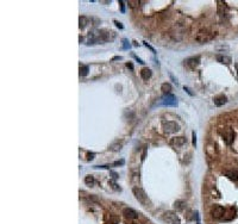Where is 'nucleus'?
I'll return each mask as SVG.
<instances>
[{
  "instance_id": "7c9ffc66",
  "label": "nucleus",
  "mask_w": 238,
  "mask_h": 224,
  "mask_svg": "<svg viewBox=\"0 0 238 224\" xmlns=\"http://www.w3.org/2000/svg\"><path fill=\"white\" fill-rule=\"evenodd\" d=\"M124 160H120V161H116V162L113 163L114 166H122V165H124Z\"/></svg>"
},
{
  "instance_id": "473e14b6",
  "label": "nucleus",
  "mask_w": 238,
  "mask_h": 224,
  "mask_svg": "<svg viewBox=\"0 0 238 224\" xmlns=\"http://www.w3.org/2000/svg\"><path fill=\"white\" fill-rule=\"evenodd\" d=\"M111 174L113 175V179H118V176H119V175H118V174H117V173H114V172H112V171H111Z\"/></svg>"
},
{
  "instance_id": "c9c22d12",
  "label": "nucleus",
  "mask_w": 238,
  "mask_h": 224,
  "mask_svg": "<svg viewBox=\"0 0 238 224\" xmlns=\"http://www.w3.org/2000/svg\"><path fill=\"white\" fill-rule=\"evenodd\" d=\"M235 67H236V69H237V79H238V63L235 64Z\"/></svg>"
},
{
  "instance_id": "393cba45",
  "label": "nucleus",
  "mask_w": 238,
  "mask_h": 224,
  "mask_svg": "<svg viewBox=\"0 0 238 224\" xmlns=\"http://www.w3.org/2000/svg\"><path fill=\"white\" fill-rule=\"evenodd\" d=\"M131 45L127 39H123V49H129Z\"/></svg>"
},
{
  "instance_id": "0eeeda50",
  "label": "nucleus",
  "mask_w": 238,
  "mask_h": 224,
  "mask_svg": "<svg viewBox=\"0 0 238 224\" xmlns=\"http://www.w3.org/2000/svg\"><path fill=\"white\" fill-rule=\"evenodd\" d=\"M211 215L214 219H221L225 216V209L220 205H214L211 209Z\"/></svg>"
},
{
  "instance_id": "c756f323",
  "label": "nucleus",
  "mask_w": 238,
  "mask_h": 224,
  "mask_svg": "<svg viewBox=\"0 0 238 224\" xmlns=\"http://www.w3.org/2000/svg\"><path fill=\"white\" fill-rule=\"evenodd\" d=\"M119 4H120V8H122V12H125L124 1H123V0H119Z\"/></svg>"
},
{
  "instance_id": "b1692460",
  "label": "nucleus",
  "mask_w": 238,
  "mask_h": 224,
  "mask_svg": "<svg viewBox=\"0 0 238 224\" xmlns=\"http://www.w3.org/2000/svg\"><path fill=\"white\" fill-rule=\"evenodd\" d=\"M127 4H129L130 7H136L137 5H139V1H137V0H135V1H133V0H129Z\"/></svg>"
},
{
  "instance_id": "ddd939ff",
  "label": "nucleus",
  "mask_w": 238,
  "mask_h": 224,
  "mask_svg": "<svg viewBox=\"0 0 238 224\" xmlns=\"http://www.w3.org/2000/svg\"><path fill=\"white\" fill-rule=\"evenodd\" d=\"M213 101H214L215 106H223L224 104H226L227 98L224 94H220V95H217V97H214Z\"/></svg>"
},
{
  "instance_id": "c85d7f7f",
  "label": "nucleus",
  "mask_w": 238,
  "mask_h": 224,
  "mask_svg": "<svg viewBox=\"0 0 238 224\" xmlns=\"http://www.w3.org/2000/svg\"><path fill=\"white\" fill-rule=\"evenodd\" d=\"M183 90L186 91V92H187V93H188V94H189V95H192V97H193V95H194V93H193L192 91L189 90V88H188V87H186V86H185V87H183Z\"/></svg>"
},
{
  "instance_id": "1a4fd4ad",
  "label": "nucleus",
  "mask_w": 238,
  "mask_h": 224,
  "mask_svg": "<svg viewBox=\"0 0 238 224\" xmlns=\"http://www.w3.org/2000/svg\"><path fill=\"white\" fill-rule=\"evenodd\" d=\"M200 63V57L199 56H194V57H189L187 60H185V64L191 69H195Z\"/></svg>"
},
{
  "instance_id": "aec40b11",
  "label": "nucleus",
  "mask_w": 238,
  "mask_h": 224,
  "mask_svg": "<svg viewBox=\"0 0 238 224\" xmlns=\"http://www.w3.org/2000/svg\"><path fill=\"white\" fill-rule=\"evenodd\" d=\"M79 70L81 76H86L88 74V72H89V68H88V66H80Z\"/></svg>"
},
{
  "instance_id": "cd10ccee",
  "label": "nucleus",
  "mask_w": 238,
  "mask_h": 224,
  "mask_svg": "<svg viewBox=\"0 0 238 224\" xmlns=\"http://www.w3.org/2000/svg\"><path fill=\"white\" fill-rule=\"evenodd\" d=\"M192 136H193V146H195V144H197V136H195V132H194V131L192 132Z\"/></svg>"
},
{
  "instance_id": "2eb2a0df",
  "label": "nucleus",
  "mask_w": 238,
  "mask_h": 224,
  "mask_svg": "<svg viewBox=\"0 0 238 224\" xmlns=\"http://www.w3.org/2000/svg\"><path fill=\"white\" fill-rule=\"evenodd\" d=\"M89 17H87V16H80L79 18V28L80 29H85L88 24H89Z\"/></svg>"
},
{
  "instance_id": "72a5a7b5",
  "label": "nucleus",
  "mask_w": 238,
  "mask_h": 224,
  "mask_svg": "<svg viewBox=\"0 0 238 224\" xmlns=\"http://www.w3.org/2000/svg\"><path fill=\"white\" fill-rule=\"evenodd\" d=\"M126 67L130 68V69H133V66H132V63H126Z\"/></svg>"
},
{
  "instance_id": "6ab92c4d",
  "label": "nucleus",
  "mask_w": 238,
  "mask_h": 224,
  "mask_svg": "<svg viewBox=\"0 0 238 224\" xmlns=\"http://www.w3.org/2000/svg\"><path fill=\"white\" fill-rule=\"evenodd\" d=\"M171 90H173V87H171V85L168 84V82H165V84H162V86H161V91H162L163 93H165V94H170Z\"/></svg>"
},
{
  "instance_id": "412c9836",
  "label": "nucleus",
  "mask_w": 238,
  "mask_h": 224,
  "mask_svg": "<svg viewBox=\"0 0 238 224\" xmlns=\"http://www.w3.org/2000/svg\"><path fill=\"white\" fill-rule=\"evenodd\" d=\"M85 182H86V185L92 186L94 184V176H93V175H87L85 178Z\"/></svg>"
},
{
  "instance_id": "9d476101",
  "label": "nucleus",
  "mask_w": 238,
  "mask_h": 224,
  "mask_svg": "<svg viewBox=\"0 0 238 224\" xmlns=\"http://www.w3.org/2000/svg\"><path fill=\"white\" fill-rule=\"evenodd\" d=\"M205 151H206V154L210 157H212V159L218 156V151H217V148H215L214 143H207V144H206V148H205Z\"/></svg>"
},
{
  "instance_id": "423d86ee",
  "label": "nucleus",
  "mask_w": 238,
  "mask_h": 224,
  "mask_svg": "<svg viewBox=\"0 0 238 224\" xmlns=\"http://www.w3.org/2000/svg\"><path fill=\"white\" fill-rule=\"evenodd\" d=\"M163 221L168 224H181L179 216L173 211H167L163 213Z\"/></svg>"
},
{
  "instance_id": "a878e982",
  "label": "nucleus",
  "mask_w": 238,
  "mask_h": 224,
  "mask_svg": "<svg viewBox=\"0 0 238 224\" xmlns=\"http://www.w3.org/2000/svg\"><path fill=\"white\" fill-rule=\"evenodd\" d=\"M143 43H144V45H145V47H147L148 49H150V50L153 51L154 54H156V50H155V49H154L153 47H151V45L149 44V43H148V42H143Z\"/></svg>"
},
{
  "instance_id": "a211bd4d",
  "label": "nucleus",
  "mask_w": 238,
  "mask_h": 224,
  "mask_svg": "<svg viewBox=\"0 0 238 224\" xmlns=\"http://www.w3.org/2000/svg\"><path fill=\"white\" fill-rule=\"evenodd\" d=\"M217 4H218V13L219 14H224L227 11L226 4L224 1H217Z\"/></svg>"
},
{
  "instance_id": "f03ea898",
  "label": "nucleus",
  "mask_w": 238,
  "mask_h": 224,
  "mask_svg": "<svg viewBox=\"0 0 238 224\" xmlns=\"http://www.w3.org/2000/svg\"><path fill=\"white\" fill-rule=\"evenodd\" d=\"M215 36H217L215 31H211L210 29H201L195 36V39L199 43H207L212 39H214Z\"/></svg>"
},
{
  "instance_id": "f257e3e1",
  "label": "nucleus",
  "mask_w": 238,
  "mask_h": 224,
  "mask_svg": "<svg viewBox=\"0 0 238 224\" xmlns=\"http://www.w3.org/2000/svg\"><path fill=\"white\" fill-rule=\"evenodd\" d=\"M132 192H133V196L136 198L138 202L142 204L143 206L147 207H151L153 206V203L151 200L149 199V197L147 196V193L141 188V187H133L132 188Z\"/></svg>"
},
{
  "instance_id": "bb28decb",
  "label": "nucleus",
  "mask_w": 238,
  "mask_h": 224,
  "mask_svg": "<svg viewBox=\"0 0 238 224\" xmlns=\"http://www.w3.org/2000/svg\"><path fill=\"white\" fill-rule=\"evenodd\" d=\"M132 57H133V59H135V60H136V61L138 62V63H141V64H144V62H143L142 60H141V59L138 57V56L135 55V54H132Z\"/></svg>"
},
{
  "instance_id": "6e6552de",
  "label": "nucleus",
  "mask_w": 238,
  "mask_h": 224,
  "mask_svg": "<svg viewBox=\"0 0 238 224\" xmlns=\"http://www.w3.org/2000/svg\"><path fill=\"white\" fill-rule=\"evenodd\" d=\"M116 38V32L113 31H100L101 42H112Z\"/></svg>"
},
{
  "instance_id": "f8f14e48",
  "label": "nucleus",
  "mask_w": 238,
  "mask_h": 224,
  "mask_svg": "<svg viewBox=\"0 0 238 224\" xmlns=\"http://www.w3.org/2000/svg\"><path fill=\"white\" fill-rule=\"evenodd\" d=\"M170 143H171V144H173L174 147H181V146H183V144L186 143V138H185L183 136L174 137V138H171Z\"/></svg>"
},
{
  "instance_id": "5701e85b",
  "label": "nucleus",
  "mask_w": 238,
  "mask_h": 224,
  "mask_svg": "<svg viewBox=\"0 0 238 224\" xmlns=\"http://www.w3.org/2000/svg\"><path fill=\"white\" fill-rule=\"evenodd\" d=\"M175 209L177 210H183V207H185V202H182V200H179V202L175 203Z\"/></svg>"
},
{
  "instance_id": "f3484780",
  "label": "nucleus",
  "mask_w": 238,
  "mask_h": 224,
  "mask_svg": "<svg viewBox=\"0 0 238 224\" xmlns=\"http://www.w3.org/2000/svg\"><path fill=\"white\" fill-rule=\"evenodd\" d=\"M122 147H123V142H122V141H119V140H117V141H114L113 143L110 146V150L118 151V150L122 149Z\"/></svg>"
},
{
  "instance_id": "4468645a",
  "label": "nucleus",
  "mask_w": 238,
  "mask_h": 224,
  "mask_svg": "<svg viewBox=\"0 0 238 224\" xmlns=\"http://www.w3.org/2000/svg\"><path fill=\"white\" fill-rule=\"evenodd\" d=\"M215 59H217V61L220 62V63H224V64H230L232 60H231V57L230 56H226V55H223V54H218V55L215 56Z\"/></svg>"
},
{
  "instance_id": "4be33fe9",
  "label": "nucleus",
  "mask_w": 238,
  "mask_h": 224,
  "mask_svg": "<svg viewBox=\"0 0 238 224\" xmlns=\"http://www.w3.org/2000/svg\"><path fill=\"white\" fill-rule=\"evenodd\" d=\"M226 174L229 175L230 179L237 180L238 181V171H233V172H230V173H226Z\"/></svg>"
},
{
  "instance_id": "f704fd0d",
  "label": "nucleus",
  "mask_w": 238,
  "mask_h": 224,
  "mask_svg": "<svg viewBox=\"0 0 238 224\" xmlns=\"http://www.w3.org/2000/svg\"><path fill=\"white\" fill-rule=\"evenodd\" d=\"M93 156H94L93 153H92V154H88V160H93Z\"/></svg>"
},
{
  "instance_id": "7ed1b4c3",
  "label": "nucleus",
  "mask_w": 238,
  "mask_h": 224,
  "mask_svg": "<svg viewBox=\"0 0 238 224\" xmlns=\"http://www.w3.org/2000/svg\"><path fill=\"white\" fill-rule=\"evenodd\" d=\"M157 106H167V107H175L177 106V99L173 94H165L157 103Z\"/></svg>"
},
{
  "instance_id": "39448f33",
  "label": "nucleus",
  "mask_w": 238,
  "mask_h": 224,
  "mask_svg": "<svg viewBox=\"0 0 238 224\" xmlns=\"http://www.w3.org/2000/svg\"><path fill=\"white\" fill-rule=\"evenodd\" d=\"M162 128H163V131H165V134H174V132H177L180 130L179 124L176 123V122H170V120L163 122Z\"/></svg>"
},
{
  "instance_id": "20e7f679",
  "label": "nucleus",
  "mask_w": 238,
  "mask_h": 224,
  "mask_svg": "<svg viewBox=\"0 0 238 224\" xmlns=\"http://www.w3.org/2000/svg\"><path fill=\"white\" fill-rule=\"evenodd\" d=\"M219 135L221 136V138L224 140V142L226 144H232L233 140H235V131H233L232 128L227 126V128H223V129H219Z\"/></svg>"
},
{
  "instance_id": "dca6fc26",
  "label": "nucleus",
  "mask_w": 238,
  "mask_h": 224,
  "mask_svg": "<svg viewBox=\"0 0 238 224\" xmlns=\"http://www.w3.org/2000/svg\"><path fill=\"white\" fill-rule=\"evenodd\" d=\"M151 75H153V72L149 68H143L142 70H141V78L143 80H149V79L151 78Z\"/></svg>"
},
{
  "instance_id": "9b49d317",
  "label": "nucleus",
  "mask_w": 238,
  "mask_h": 224,
  "mask_svg": "<svg viewBox=\"0 0 238 224\" xmlns=\"http://www.w3.org/2000/svg\"><path fill=\"white\" fill-rule=\"evenodd\" d=\"M123 215L129 219H136L138 217V213L133 209H131V207H125L124 210H123Z\"/></svg>"
},
{
  "instance_id": "2f4dec72",
  "label": "nucleus",
  "mask_w": 238,
  "mask_h": 224,
  "mask_svg": "<svg viewBox=\"0 0 238 224\" xmlns=\"http://www.w3.org/2000/svg\"><path fill=\"white\" fill-rule=\"evenodd\" d=\"M114 24L117 25V28H119V29H123V25H122V23L118 22V20H114Z\"/></svg>"
}]
</instances>
